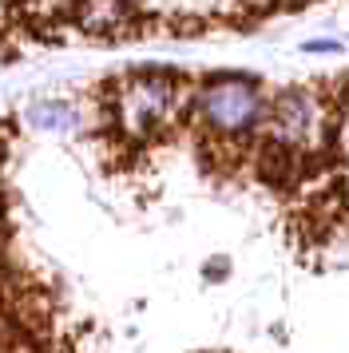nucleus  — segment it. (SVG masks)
<instances>
[{
  "mask_svg": "<svg viewBox=\"0 0 349 353\" xmlns=\"http://www.w3.org/2000/svg\"><path fill=\"white\" fill-rule=\"evenodd\" d=\"M270 112L266 88L242 72H215L190 92V119L199 128V151L206 167L238 171L250 159Z\"/></svg>",
  "mask_w": 349,
  "mask_h": 353,
  "instance_id": "f257e3e1",
  "label": "nucleus"
},
{
  "mask_svg": "<svg viewBox=\"0 0 349 353\" xmlns=\"http://www.w3.org/2000/svg\"><path fill=\"white\" fill-rule=\"evenodd\" d=\"M190 80L167 68H143L131 72L111 88L108 96V128L119 135L123 147H147L163 139L167 131L187 115Z\"/></svg>",
  "mask_w": 349,
  "mask_h": 353,
  "instance_id": "f03ea898",
  "label": "nucleus"
},
{
  "mask_svg": "<svg viewBox=\"0 0 349 353\" xmlns=\"http://www.w3.org/2000/svg\"><path fill=\"white\" fill-rule=\"evenodd\" d=\"M72 12L88 36H127L139 20L131 0H76Z\"/></svg>",
  "mask_w": 349,
  "mask_h": 353,
  "instance_id": "7ed1b4c3",
  "label": "nucleus"
},
{
  "mask_svg": "<svg viewBox=\"0 0 349 353\" xmlns=\"http://www.w3.org/2000/svg\"><path fill=\"white\" fill-rule=\"evenodd\" d=\"M32 128H44V131H68L76 128V112L68 108V103H56V99H48V103H36L28 112Z\"/></svg>",
  "mask_w": 349,
  "mask_h": 353,
  "instance_id": "20e7f679",
  "label": "nucleus"
},
{
  "mask_svg": "<svg viewBox=\"0 0 349 353\" xmlns=\"http://www.w3.org/2000/svg\"><path fill=\"white\" fill-rule=\"evenodd\" d=\"M310 52H337V44H330V40H310Z\"/></svg>",
  "mask_w": 349,
  "mask_h": 353,
  "instance_id": "39448f33",
  "label": "nucleus"
}]
</instances>
